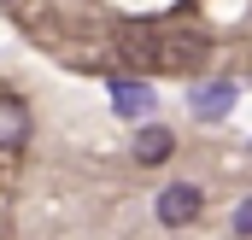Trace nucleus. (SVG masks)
<instances>
[{
  "label": "nucleus",
  "mask_w": 252,
  "mask_h": 240,
  "mask_svg": "<svg viewBox=\"0 0 252 240\" xmlns=\"http://www.w3.org/2000/svg\"><path fill=\"white\" fill-rule=\"evenodd\" d=\"M199 211H205V193H199L193 181H170V187L153 199V217H158L164 229H188Z\"/></svg>",
  "instance_id": "f257e3e1"
},
{
  "label": "nucleus",
  "mask_w": 252,
  "mask_h": 240,
  "mask_svg": "<svg viewBox=\"0 0 252 240\" xmlns=\"http://www.w3.org/2000/svg\"><path fill=\"white\" fill-rule=\"evenodd\" d=\"M188 112H193V123H223L229 112H235V82H229V76L193 82L188 88Z\"/></svg>",
  "instance_id": "f03ea898"
},
{
  "label": "nucleus",
  "mask_w": 252,
  "mask_h": 240,
  "mask_svg": "<svg viewBox=\"0 0 252 240\" xmlns=\"http://www.w3.org/2000/svg\"><path fill=\"white\" fill-rule=\"evenodd\" d=\"M170 152H176V135H170L164 123H141V129H135V141H129V158H135L141 170H153V164H164Z\"/></svg>",
  "instance_id": "7ed1b4c3"
},
{
  "label": "nucleus",
  "mask_w": 252,
  "mask_h": 240,
  "mask_svg": "<svg viewBox=\"0 0 252 240\" xmlns=\"http://www.w3.org/2000/svg\"><path fill=\"white\" fill-rule=\"evenodd\" d=\"M106 94H112V112H118V118H147V112H153V88L135 82V76H112Z\"/></svg>",
  "instance_id": "20e7f679"
},
{
  "label": "nucleus",
  "mask_w": 252,
  "mask_h": 240,
  "mask_svg": "<svg viewBox=\"0 0 252 240\" xmlns=\"http://www.w3.org/2000/svg\"><path fill=\"white\" fill-rule=\"evenodd\" d=\"M24 141H30V106L0 94V152H18Z\"/></svg>",
  "instance_id": "39448f33"
},
{
  "label": "nucleus",
  "mask_w": 252,
  "mask_h": 240,
  "mask_svg": "<svg viewBox=\"0 0 252 240\" xmlns=\"http://www.w3.org/2000/svg\"><path fill=\"white\" fill-rule=\"evenodd\" d=\"M229 229H235L241 240H252V193L241 199V205H235V223H229Z\"/></svg>",
  "instance_id": "423d86ee"
}]
</instances>
